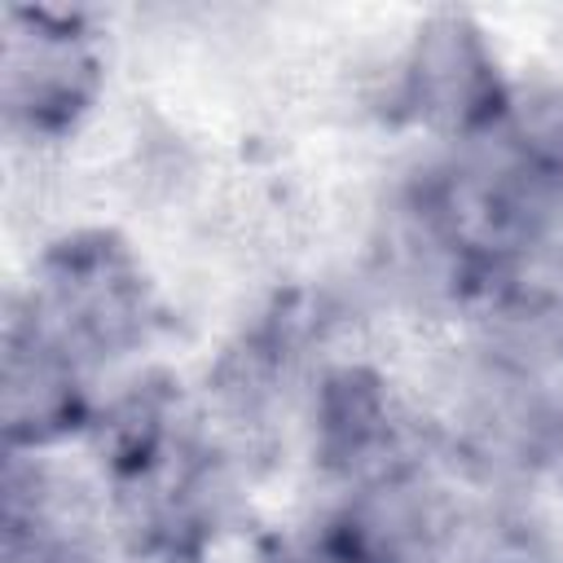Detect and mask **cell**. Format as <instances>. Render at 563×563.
Segmentation results:
<instances>
[{"mask_svg":"<svg viewBox=\"0 0 563 563\" xmlns=\"http://www.w3.org/2000/svg\"><path fill=\"white\" fill-rule=\"evenodd\" d=\"M97 88V62L70 22L53 13H9L4 40V101L31 132L75 123Z\"/></svg>","mask_w":563,"mask_h":563,"instance_id":"cell-1","label":"cell"},{"mask_svg":"<svg viewBox=\"0 0 563 563\" xmlns=\"http://www.w3.org/2000/svg\"><path fill=\"white\" fill-rule=\"evenodd\" d=\"M409 92L418 114L444 132H475L506 110L493 57L462 13H440L422 26L409 62Z\"/></svg>","mask_w":563,"mask_h":563,"instance_id":"cell-2","label":"cell"},{"mask_svg":"<svg viewBox=\"0 0 563 563\" xmlns=\"http://www.w3.org/2000/svg\"><path fill=\"white\" fill-rule=\"evenodd\" d=\"M48 290L62 325L79 339L114 347L136 334L141 321V282L123 246L106 233L62 242L48 260Z\"/></svg>","mask_w":563,"mask_h":563,"instance_id":"cell-3","label":"cell"},{"mask_svg":"<svg viewBox=\"0 0 563 563\" xmlns=\"http://www.w3.org/2000/svg\"><path fill=\"white\" fill-rule=\"evenodd\" d=\"M4 435L9 444H40L75 427L79 391L62 347L40 330H9L4 343Z\"/></svg>","mask_w":563,"mask_h":563,"instance_id":"cell-4","label":"cell"},{"mask_svg":"<svg viewBox=\"0 0 563 563\" xmlns=\"http://www.w3.org/2000/svg\"><path fill=\"white\" fill-rule=\"evenodd\" d=\"M515 141L523 150V163L563 189V97H537L515 119Z\"/></svg>","mask_w":563,"mask_h":563,"instance_id":"cell-5","label":"cell"}]
</instances>
